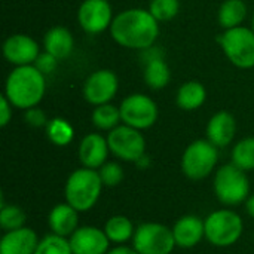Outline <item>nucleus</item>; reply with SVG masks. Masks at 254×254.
<instances>
[{"instance_id":"nucleus-1","label":"nucleus","mask_w":254,"mask_h":254,"mask_svg":"<svg viewBox=\"0 0 254 254\" xmlns=\"http://www.w3.org/2000/svg\"><path fill=\"white\" fill-rule=\"evenodd\" d=\"M159 21L147 9L132 7L113 18L110 34L113 40L128 49L144 51L155 45L159 36Z\"/></svg>"},{"instance_id":"nucleus-2","label":"nucleus","mask_w":254,"mask_h":254,"mask_svg":"<svg viewBox=\"0 0 254 254\" xmlns=\"http://www.w3.org/2000/svg\"><path fill=\"white\" fill-rule=\"evenodd\" d=\"M46 91L45 74L33 64L15 67L4 83V95L13 107L27 110L36 107Z\"/></svg>"},{"instance_id":"nucleus-3","label":"nucleus","mask_w":254,"mask_h":254,"mask_svg":"<svg viewBox=\"0 0 254 254\" xmlns=\"http://www.w3.org/2000/svg\"><path fill=\"white\" fill-rule=\"evenodd\" d=\"M103 186L104 185L98 170L82 167L73 171L65 182V202H68L79 213L89 211L98 202Z\"/></svg>"},{"instance_id":"nucleus-4","label":"nucleus","mask_w":254,"mask_h":254,"mask_svg":"<svg viewBox=\"0 0 254 254\" xmlns=\"http://www.w3.org/2000/svg\"><path fill=\"white\" fill-rule=\"evenodd\" d=\"M214 193L217 199L228 207L246 202L250 196L247 171L238 168L232 162L220 167L214 174Z\"/></svg>"},{"instance_id":"nucleus-5","label":"nucleus","mask_w":254,"mask_h":254,"mask_svg":"<svg viewBox=\"0 0 254 254\" xmlns=\"http://www.w3.org/2000/svg\"><path fill=\"white\" fill-rule=\"evenodd\" d=\"M205 240L214 247H231L238 243L244 232V223L234 210H217L204 219Z\"/></svg>"},{"instance_id":"nucleus-6","label":"nucleus","mask_w":254,"mask_h":254,"mask_svg":"<svg viewBox=\"0 0 254 254\" xmlns=\"http://www.w3.org/2000/svg\"><path fill=\"white\" fill-rule=\"evenodd\" d=\"M219 147L208 140H196L190 143L182 156V170L190 180L207 179L216 168L219 161Z\"/></svg>"},{"instance_id":"nucleus-7","label":"nucleus","mask_w":254,"mask_h":254,"mask_svg":"<svg viewBox=\"0 0 254 254\" xmlns=\"http://www.w3.org/2000/svg\"><path fill=\"white\" fill-rule=\"evenodd\" d=\"M219 43L228 60L238 68L254 67V31L249 27L225 30Z\"/></svg>"},{"instance_id":"nucleus-8","label":"nucleus","mask_w":254,"mask_h":254,"mask_svg":"<svg viewBox=\"0 0 254 254\" xmlns=\"http://www.w3.org/2000/svg\"><path fill=\"white\" fill-rule=\"evenodd\" d=\"M132 247L140 254H171L177 247L173 229L162 223H143L135 229Z\"/></svg>"},{"instance_id":"nucleus-9","label":"nucleus","mask_w":254,"mask_h":254,"mask_svg":"<svg viewBox=\"0 0 254 254\" xmlns=\"http://www.w3.org/2000/svg\"><path fill=\"white\" fill-rule=\"evenodd\" d=\"M107 143L110 153L125 162H137L146 155V140L141 131L125 124L109 131Z\"/></svg>"},{"instance_id":"nucleus-10","label":"nucleus","mask_w":254,"mask_h":254,"mask_svg":"<svg viewBox=\"0 0 254 254\" xmlns=\"http://www.w3.org/2000/svg\"><path fill=\"white\" fill-rule=\"evenodd\" d=\"M119 110L122 124L140 131L153 127L158 119L156 103L150 97L143 94H131L124 98Z\"/></svg>"},{"instance_id":"nucleus-11","label":"nucleus","mask_w":254,"mask_h":254,"mask_svg":"<svg viewBox=\"0 0 254 254\" xmlns=\"http://www.w3.org/2000/svg\"><path fill=\"white\" fill-rule=\"evenodd\" d=\"M119 88V80L115 71L101 68L88 76L83 83V97L92 106L110 103Z\"/></svg>"},{"instance_id":"nucleus-12","label":"nucleus","mask_w":254,"mask_h":254,"mask_svg":"<svg viewBox=\"0 0 254 254\" xmlns=\"http://www.w3.org/2000/svg\"><path fill=\"white\" fill-rule=\"evenodd\" d=\"M77 21L89 34H98L110 28L113 10L109 0H83L77 10Z\"/></svg>"},{"instance_id":"nucleus-13","label":"nucleus","mask_w":254,"mask_h":254,"mask_svg":"<svg viewBox=\"0 0 254 254\" xmlns=\"http://www.w3.org/2000/svg\"><path fill=\"white\" fill-rule=\"evenodd\" d=\"M39 54L37 42L28 34H12L3 43V57L15 67L34 64Z\"/></svg>"},{"instance_id":"nucleus-14","label":"nucleus","mask_w":254,"mask_h":254,"mask_svg":"<svg viewBox=\"0 0 254 254\" xmlns=\"http://www.w3.org/2000/svg\"><path fill=\"white\" fill-rule=\"evenodd\" d=\"M73 254H107L110 240L104 229L94 226H80L68 238Z\"/></svg>"},{"instance_id":"nucleus-15","label":"nucleus","mask_w":254,"mask_h":254,"mask_svg":"<svg viewBox=\"0 0 254 254\" xmlns=\"http://www.w3.org/2000/svg\"><path fill=\"white\" fill-rule=\"evenodd\" d=\"M109 153L110 149H109L107 138L97 132H91L85 135L77 150L82 167L92 168V170H98L100 167H103L107 162Z\"/></svg>"},{"instance_id":"nucleus-16","label":"nucleus","mask_w":254,"mask_h":254,"mask_svg":"<svg viewBox=\"0 0 254 254\" xmlns=\"http://www.w3.org/2000/svg\"><path fill=\"white\" fill-rule=\"evenodd\" d=\"M173 235L177 247L193 249L205 238V223L198 216H183L174 223Z\"/></svg>"},{"instance_id":"nucleus-17","label":"nucleus","mask_w":254,"mask_h":254,"mask_svg":"<svg viewBox=\"0 0 254 254\" xmlns=\"http://www.w3.org/2000/svg\"><path fill=\"white\" fill-rule=\"evenodd\" d=\"M37 234L31 228L9 231L1 237L0 254H34L39 246Z\"/></svg>"},{"instance_id":"nucleus-18","label":"nucleus","mask_w":254,"mask_h":254,"mask_svg":"<svg viewBox=\"0 0 254 254\" xmlns=\"http://www.w3.org/2000/svg\"><path fill=\"white\" fill-rule=\"evenodd\" d=\"M237 134V121L229 112H219L208 121L207 140L216 147H226Z\"/></svg>"},{"instance_id":"nucleus-19","label":"nucleus","mask_w":254,"mask_h":254,"mask_svg":"<svg viewBox=\"0 0 254 254\" xmlns=\"http://www.w3.org/2000/svg\"><path fill=\"white\" fill-rule=\"evenodd\" d=\"M48 225L52 234L70 238L79 228V211L68 202L57 204L48 216Z\"/></svg>"},{"instance_id":"nucleus-20","label":"nucleus","mask_w":254,"mask_h":254,"mask_svg":"<svg viewBox=\"0 0 254 254\" xmlns=\"http://www.w3.org/2000/svg\"><path fill=\"white\" fill-rule=\"evenodd\" d=\"M73 36L65 27H52L43 37V48L57 60L67 58L73 51Z\"/></svg>"},{"instance_id":"nucleus-21","label":"nucleus","mask_w":254,"mask_h":254,"mask_svg":"<svg viewBox=\"0 0 254 254\" xmlns=\"http://www.w3.org/2000/svg\"><path fill=\"white\" fill-rule=\"evenodd\" d=\"M205 98H207V91L204 85L198 80H189L179 88L176 101L180 109L192 112L199 109L205 103Z\"/></svg>"},{"instance_id":"nucleus-22","label":"nucleus","mask_w":254,"mask_h":254,"mask_svg":"<svg viewBox=\"0 0 254 254\" xmlns=\"http://www.w3.org/2000/svg\"><path fill=\"white\" fill-rule=\"evenodd\" d=\"M104 232H106L107 238L110 240V243L121 246V244H125L129 240H132V237L135 234V228L127 216L118 214V216H112L106 222Z\"/></svg>"},{"instance_id":"nucleus-23","label":"nucleus","mask_w":254,"mask_h":254,"mask_svg":"<svg viewBox=\"0 0 254 254\" xmlns=\"http://www.w3.org/2000/svg\"><path fill=\"white\" fill-rule=\"evenodd\" d=\"M143 77L146 85L150 89H162L170 83L171 79V71L167 63L161 58H155L146 63Z\"/></svg>"},{"instance_id":"nucleus-24","label":"nucleus","mask_w":254,"mask_h":254,"mask_svg":"<svg viewBox=\"0 0 254 254\" xmlns=\"http://www.w3.org/2000/svg\"><path fill=\"white\" fill-rule=\"evenodd\" d=\"M247 16V6L243 0H226L219 9V22L225 30L240 27Z\"/></svg>"},{"instance_id":"nucleus-25","label":"nucleus","mask_w":254,"mask_h":254,"mask_svg":"<svg viewBox=\"0 0 254 254\" xmlns=\"http://www.w3.org/2000/svg\"><path fill=\"white\" fill-rule=\"evenodd\" d=\"M119 122H122L119 107H116L110 103L95 106V109L92 112V124L98 129L112 131L119 125Z\"/></svg>"},{"instance_id":"nucleus-26","label":"nucleus","mask_w":254,"mask_h":254,"mask_svg":"<svg viewBox=\"0 0 254 254\" xmlns=\"http://www.w3.org/2000/svg\"><path fill=\"white\" fill-rule=\"evenodd\" d=\"M46 135L55 146H67L74 137V129L65 119L54 118L46 125Z\"/></svg>"},{"instance_id":"nucleus-27","label":"nucleus","mask_w":254,"mask_h":254,"mask_svg":"<svg viewBox=\"0 0 254 254\" xmlns=\"http://www.w3.org/2000/svg\"><path fill=\"white\" fill-rule=\"evenodd\" d=\"M232 164L244 171L254 170V137H246L234 146Z\"/></svg>"},{"instance_id":"nucleus-28","label":"nucleus","mask_w":254,"mask_h":254,"mask_svg":"<svg viewBox=\"0 0 254 254\" xmlns=\"http://www.w3.org/2000/svg\"><path fill=\"white\" fill-rule=\"evenodd\" d=\"M25 220H27V216H25L24 210L19 205H15V204L6 205L4 202H1V208H0V226H1V229L4 232L24 228L25 226Z\"/></svg>"},{"instance_id":"nucleus-29","label":"nucleus","mask_w":254,"mask_h":254,"mask_svg":"<svg viewBox=\"0 0 254 254\" xmlns=\"http://www.w3.org/2000/svg\"><path fill=\"white\" fill-rule=\"evenodd\" d=\"M34 254H73L68 238L49 234L39 241Z\"/></svg>"},{"instance_id":"nucleus-30","label":"nucleus","mask_w":254,"mask_h":254,"mask_svg":"<svg viewBox=\"0 0 254 254\" xmlns=\"http://www.w3.org/2000/svg\"><path fill=\"white\" fill-rule=\"evenodd\" d=\"M180 9V1L179 0H152L149 4L150 13L159 21L165 22L173 19Z\"/></svg>"},{"instance_id":"nucleus-31","label":"nucleus","mask_w":254,"mask_h":254,"mask_svg":"<svg viewBox=\"0 0 254 254\" xmlns=\"http://www.w3.org/2000/svg\"><path fill=\"white\" fill-rule=\"evenodd\" d=\"M98 174L103 185L107 188H115L124 180V168L118 162H106L103 167L98 168Z\"/></svg>"},{"instance_id":"nucleus-32","label":"nucleus","mask_w":254,"mask_h":254,"mask_svg":"<svg viewBox=\"0 0 254 254\" xmlns=\"http://www.w3.org/2000/svg\"><path fill=\"white\" fill-rule=\"evenodd\" d=\"M58 61L60 60H57L54 55H51L49 52H40L39 54V57H37V60L34 61V67L39 70V71H42L45 76L46 74H51L55 68H57V64H58Z\"/></svg>"},{"instance_id":"nucleus-33","label":"nucleus","mask_w":254,"mask_h":254,"mask_svg":"<svg viewBox=\"0 0 254 254\" xmlns=\"http://www.w3.org/2000/svg\"><path fill=\"white\" fill-rule=\"evenodd\" d=\"M24 119L25 122L33 127V128H42V127H46L48 125V118L45 115V112L42 109H39L37 106L36 107H31V109H27L25 110V115H24Z\"/></svg>"},{"instance_id":"nucleus-34","label":"nucleus","mask_w":254,"mask_h":254,"mask_svg":"<svg viewBox=\"0 0 254 254\" xmlns=\"http://www.w3.org/2000/svg\"><path fill=\"white\" fill-rule=\"evenodd\" d=\"M12 103L3 94L0 98V127H6L12 119Z\"/></svg>"},{"instance_id":"nucleus-35","label":"nucleus","mask_w":254,"mask_h":254,"mask_svg":"<svg viewBox=\"0 0 254 254\" xmlns=\"http://www.w3.org/2000/svg\"><path fill=\"white\" fill-rule=\"evenodd\" d=\"M107 254H140V253H138L134 247H128V246L121 244V246H116L115 249L109 250Z\"/></svg>"},{"instance_id":"nucleus-36","label":"nucleus","mask_w":254,"mask_h":254,"mask_svg":"<svg viewBox=\"0 0 254 254\" xmlns=\"http://www.w3.org/2000/svg\"><path fill=\"white\" fill-rule=\"evenodd\" d=\"M246 210L249 213V216H252L254 219V193L249 196V199L246 201Z\"/></svg>"},{"instance_id":"nucleus-37","label":"nucleus","mask_w":254,"mask_h":254,"mask_svg":"<svg viewBox=\"0 0 254 254\" xmlns=\"http://www.w3.org/2000/svg\"><path fill=\"white\" fill-rule=\"evenodd\" d=\"M252 30L254 31V13H253V18H252Z\"/></svg>"}]
</instances>
